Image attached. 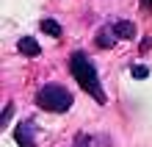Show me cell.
<instances>
[{
  "instance_id": "1",
  "label": "cell",
  "mask_w": 152,
  "mask_h": 147,
  "mask_svg": "<svg viewBox=\"0 0 152 147\" xmlns=\"http://www.w3.org/2000/svg\"><path fill=\"white\" fill-rule=\"evenodd\" d=\"M69 72H72L75 83H80V89H83L86 95H91L100 106H105V92L100 86V75H97L94 64H91V58H88L86 53L77 50V53L69 56Z\"/></svg>"
},
{
  "instance_id": "2",
  "label": "cell",
  "mask_w": 152,
  "mask_h": 147,
  "mask_svg": "<svg viewBox=\"0 0 152 147\" xmlns=\"http://www.w3.org/2000/svg\"><path fill=\"white\" fill-rule=\"evenodd\" d=\"M72 103H75L72 92L58 86V83H44L36 92V106L42 111H50V114H64V111L72 108Z\"/></svg>"
},
{
  "instance_id": "3",
  "label": "cell",
  "mask_w": 152,
  "mask_h": 147,
  "mask_svg": "<svg viewBox=\"0 0 152 147\" xmlns=\"http://www.w3.org/2000/svg\"><path fill=\"white\" fill-rule=\"evenodd\" d=\"M14 142L20 147H36V136H33V122L31 119H22L14 128Z\"/></svg>"
},
{
  "instance_id": "4",
  "label": "cell",
  "mask_w": 152,
  "mask_h": 147,
  "mask_svg": "<svg viewBox=\"0 0 152 147\" xmlns=\"http://www.w3.org/2000/svg\"><path fill=\"white\" fill-rule=\"evenodd\" d=\"M116 42H119V36H116V31H113V25H105V28H100V33H97V44H100L102 50H108V47H113Z\"/></svg>"
},
{
  "instance_id": "5",
  "label": "cell",
  "mask_w": 152,
  "mask_h": 147,
  "mask_svg": "<svg viewBox=\"0 0 152 147\" xmlns=\"http://www.w3.org/2000/svg\"><path fill=\"white\" fill-rule=\"evenodd\" d=\"M113 25V31L119 39H136V22H130V20H116L111 22Z\"/></svg>"
},
{
  "instance_id": "6",
  "label": "cell",
  "mask_w": 152,
  "mask_h": 147,
  "mask_svg": "<svg viewBox=\"0 0 152 147\" xmlns=\"http://www.w3.org/2000/svg\"><path fill=\"white\" fill-rule=\"evenodd\" d=\"M17 47H20V53H25V56H31V58H36L39 53H42V47H39V44L31 39V36H25V39H20V44H17Z\"/></svg>"
},
{
  "instance_id": "7",
  "label": "cell",
  "mask_w": 152,
  "mask_h": 147,
  "mask_svg": "<svg viewBox=\"0 0 152 147\" xmlns=\"http://www.w3.org/2000/svg\"><path fill=\"white\" fill-rule=\"evenodd\" d=\"M39 28H42L44 33H50V36H56V39L61 36V25H58L56 20H42V22H39Z\"/></svg>"
},
{
  "instance_id": "8",
  "label": "cell",
  "mask_w": 152,
  "mask_h": 147,
  "mask_svg": "<svg viewBox=\"0 0 152 147\" xmlns=\"http://www.w3.org/2000/svg\"><path fill=\"white\" fill-rule=\"evenodd\" d=\"M130 75L133 78H147L149 75V67H144V64H138V67H136V64H133V67H130Z\"/></svg>"
},
{
  "instance_id": "9",
  "label": "cell",
  "mask_w": 152,
  "mask_h": 147,
  "mask_svg": "<svg viewBox=\"0 0 152 147\" xmlns=\"http://www.w3.org/2000/svg\"><path fill=\"white\" fill-rule=\"evenodd\" d=\"M75 147H91V139H88L86 133H77V139H75Z\"/></svg>"
},
{
  "instance_id": "10",
  "label": "cell",
  "mask_w": 152,
  "mask_h": 147,
  "mask_svg": "<svg viewBox=\"0 0 152 147\" xmlns=\"http://www.w3.org/2000/svg\"><path fill=\"white\" fill-rule=\"evenodd\" d=\"M141 6H144V8H152V0H141Z\"/></svg>"
}]
</instances>
